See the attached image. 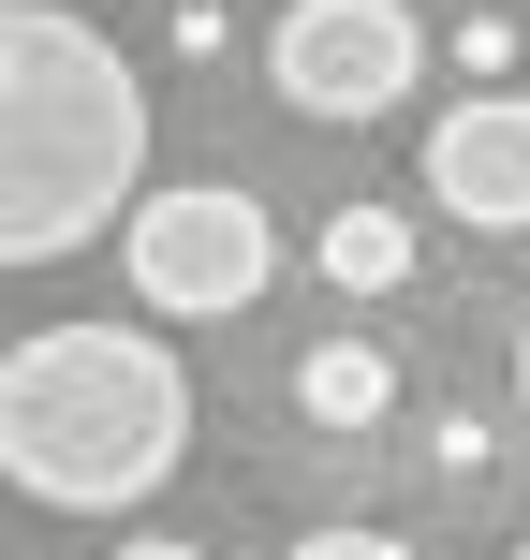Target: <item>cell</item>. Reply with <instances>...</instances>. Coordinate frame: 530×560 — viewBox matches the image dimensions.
I'll return each instance as SVG.
<instances>
[{
    "label": "cell",
    "mask_w": 530,
    "mask_h": 560,
    "mask_svg": "<svg viewBox=\"0 0 530 560\" xmlns=\"http://www.w3.org/2000/svg\"><path fill=\"white\" fill-rule=\"evenodd\" d=\"M427 207L472 236H530V89H472L427 118Z\"/></svg>",
    "instance_id": "5"
},
{
    "label": "cell",
    "mask_w": 530,
    "mask_h": 560,
    "mask_svg": "<svg viewBox=\"0 0 530 560\" xmlns=\"http://www.w3.org/2000/svg\"><path fill=\"white\" fill-rule=\"evenodd\" d=\"M118 560H207L192 532H133V546H118Z\"/></svg>",
    "instance_id": "11"
},
{
    "label": "cell",
    "mask_w": 530,
    "mask_h": 560,
    "mask_svg": "<svg viewBox=\"0 0 530 560\" xmlns=\"http://www.w3.org/2000/svg\"><path fill=\"white\" fill-rule=\"evenodd\" d=\"M413 74H427L413 0H295V15L266 30V89L295 118H398Z\"/></svg>",
    "instance_id": "4"
},
{
    "label": "cell",
    "mask_w": 530,
    "mask_h": 560,
    "mask_svg": "<svg viewBox=\"0 0 530 560\" xmlns=\"http://www.w3.org/2000/svg\"><path fill=\"white\" fill-rule=\"evenodd\" d=\"M486 457H502V443H486V413H427V472H443V487H472Z\"/></svg>",
    "instance_id": "8"
},
{
    "label": "cell",
    "mask_w": 530,
    "mask_h": 560,
    "mask_svg": "<svg viewBox=\"0 0 530 560\" xmlns=\"http://www.w3.org/2000/svg\"><path fill=\"white\" fill-rule=\"evenodd\" d=\"M457 74L502 89V74H516V30H502V15H457Z\"/></svg>",
    "instance_id": "9"
},
{
    "label": "cell",
    "mask_w": 530,
    "mask_h": 560,
    "mask_svg": "<svg viewBox=\"0 0 530 560\" xmlns=\"http://www.w3.org/2000/svg\"><path fill=\"white\" fill-rule=\"evenodd\" d=\"M280 560H413V546H398V532H295Z\"/></svg>",
    "instance_id": "10"
},
{
    "label": "cell",
    "mask_w": 530,
    "mask_h": 560,
    "mask_svg": "<svg viewBox=\"0 0 530 560\" xmlns=\"http://www.w3.org/2000/svg\"><path fill=\"white\" fill-rule=\"evenodd\" d=\"M118 266H133V295L163 325H222V310H251L280 280V236H266V207L236 177H177V192H148L118 222Z\"/></svg>",
    "instance_id": "3"
},
{
    "label": "cell",
    "mask_w": 530,
    "mask_h": 560,
    "mask_svg": "<svg viewBox=\"0 0 530 560\" xmlns=\"http://www.w3.org/2000/svg\"><path fill=\"white\" fill-rule=\"evenodd\" d=\"M309 266L339 280V295H398V280H413V222H398V207H325V236H309Z\"/></svg>",
    "instance_id": "7"
},
{
    "label": "cell",
    "mask_w": 530,
    "mask_h": 560,
    "mask_svg": "<svg viewBox=\"0 0 530 560\" xmlns=\"http://www.w3.org/2000/svg\"><path fill=\"white\" fill-rule=\"evenodd\" d=\"M192 457V369L133 325H30L0 354V472L45 516H118Z\"/></svg>",
    "instance_id": "2"
},
{
    "label": "cell",
    "mask_w": 530,
    "mask_h": 560,
    "mask_svg": "<svg viewBox=\"0 0 530 560\" xmlns=\"http://www.w3.org/2000/svg\"><path fill=\"white\" fill-rule=\"evenodd\" d=\"M148 207V74L74 0H0V266H59Z\"/></svg>",
    "instance_id": "1"
},
{
    "label": "cell",
    "mask_w": 530,
    "mask_h": 560,
    "mask_svg": "<svg viewBox=\"0 0 530 560\" xmlns=\"http://www.w3.org/2000/svg\"><path fill=\"white\" fill-rule=\"evenodd\" d=\"M516 428H530V310H516Z\"/></svg>",
    "instance_id": "12"
},
{
    "label": "cell",
    "mask_w": 530,
    "mask_h": 560,
    "mask_svg": "<svg viewBox=\"0 0 530 560\" xmlns=\"http://www.w3.org/2000/svg\"><path fill=\"white\" fill-rule=\"evenodd\" d=\"M516 560H530V532H516Z\"/></svg>",
    "instance_id": "13"
},
{
    "label": "cell",
    "mask_w": 530,
    "mask_h": 560,
    "mask_svg": "<svg viewBox=\"0 0 530 560\" xmlns=\"http://www.w3.org/2000/svg\"><path fill=\"white\" fill-rule=\"evenodd\" d=\"M295 413L325 428V443H368V428L398 413V354L384 339H309L295 354Z\"/></svg>",
    "instance_id": "6"
}]
</instances>
